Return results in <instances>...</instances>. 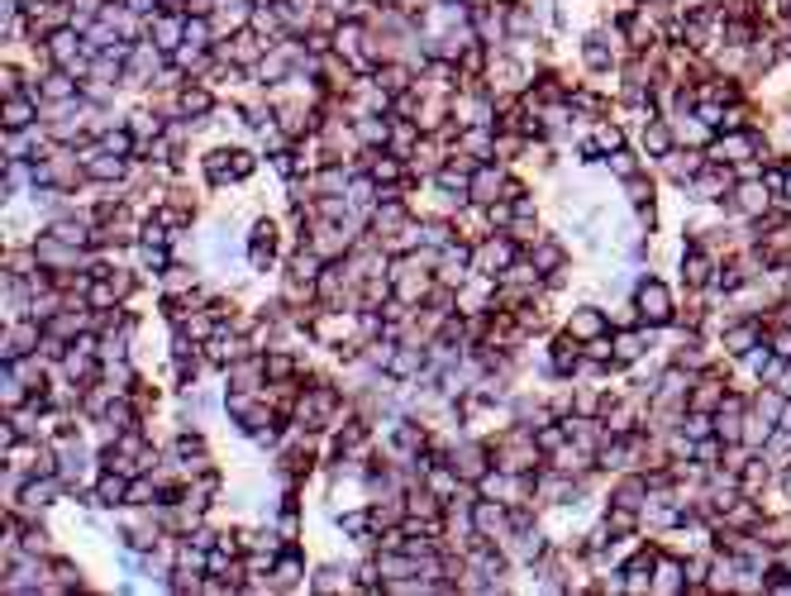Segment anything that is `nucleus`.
Masks as SVG:
<instances>
[{
	"label": "nucleus",
	"mask_w": 791,
	"mask_h": 596,
	"mask_svg": "<svg viewBox=\"0 0 791 596\" xmlns=\"http://www.w3.org/2000/svg\"><path fill=\"white\" fill-rule=\"evenodd\" d=\"M672 148H677L672 124H663V120H649V124H644V153H653V158H668Z\"/></svg>",
	"instance_id": "nucleus-28"
},
{
	"label": "nucleus",
	"mask_w": 791,
	"mask_h": 596,
	"mask_svg": "<svg viewBox=\"0 0 791 596\" xmlns=\"http://www.w3.org/2000/svg\"><path fill=\"white\" fill-rule=\"evenodd\" d=\"M505 167H496V162H477V172H473V186H467V206H477V210H486L492 200H501L505 196Z\"/></svg>",
	"instance_id": "nucleus-8"
},
{
	"label": "nucleus",
	"mask_w": 791,
	"mask_h": 596,
	"mask_svg": "<svg viewBox=\"0 0 791 596\" xmlns=\"http://www.w3.org/2000/svg\"><path fill=\"white\" fill-rule=\"evenodd\" d=\"M229 153H234V177L239 181L258 172V153H249V148H229Z\"/></svg>",
	"instance_id": "nucleus-44"
},
{
	"label": "nucleus",
	"mask_w": 791,
	"mask_h": 596,
	"mask_svg": "<svg viewBox=\"0 0 791 596\" xmlns=\"http://www.w3.org/2000/svg\"><path fill=\"white\" fill-rule=\"evenodd\" d=\"M763 339H767V325L763 320H739V325L725 329V353H729V358H744V353L753 344H763Z\"/></svg>",
	"instance_id": "nucleus-18"
},
{
	"label": "nucleus",
	"mask_w": 791,
	"mask_h": 596,
	"mask_svg": "<svg viewBox=\"0 0 791 596\" xmlns=\"http://www.w3.org/2000/svg\"><path fill=\"white\" fill-rule=\"evenodd\" d=\"M649 339H653V329H649V325H639V329H615V334H610L615 367H630V363H639V358H644Z\"/></svg>",
	"instance_id": "nucleus-13"
},
{
	"label": "nucleus",
	"mask_w": 791,
	"mask_h": 596,
	"mask_svg": "<svg viewBox=\"0 0 791 596\" xmlns=\"http://www.w3.org/2000/svg\"><path fill=\"white\" fill-rule=\"evenodd\" d=\"M568 334H572L577 344H591V339H601V334H610L606 310H601V306H577L568 315Z\"/></svg>",
	"instance_id": "nucleus-15"
},
{
	"label": "nucleus",
	"mask_w": 791,
	"mask_h": 596,
	"mask_svg": "<svg viewBox=\"0 0 791 596\" xmlns=\"http://www.w3.org/2000/svg\"><path fill=\"white\" fill-rule=\"evenodd\" d=\"M338 530L353 534V539H363L372 530V511H344V515H338Z\"/></svg>",
	"instance_id": "nucleus-41"
},
{
	"label": "nucleus",
	"mask_w": 791,
	"mask_h": 596,
	"mask_svg": "<svg viewBox=\"0 0 791 596\" xmlns=\"http://www.w3.org/2000/svg\"><path fill=\"white\" fill-rule=\"evenodd\" d=\"M344 582H348V572L338 568V563H325V568L310 577V587H315V591H334V587H344Z\"/></svg>",
	"instance_id": "nucleus-40"
},
{
	"label": "nucleus",
	"mask_w": 791,
	"mask_h": 596,
	"mask_svg": "<svg viewBox=\"0 0 791 596\" xmlns=\"http://www.w3.org/2000/svg\"><path fill=\"white\" fill-rule=\"evenodd\" d=\"M167 239H172V225H162L158 215L139 225V244H148V249H167Z\"/></svg>",
	"instance_id": "nucleus-36"
},
{
	"label": "nucleus",
	"mask_w": 791,
	"mask_h": 596,
	"mask_svg": "<svg viewBox=\"0 0 791 596\" xmlns=\"http://www.w3.org/2000/svg\"><path fill=\"white\" fill-rule=\"evenodd\" d=\"M300 577H306V553H300L296 544H281L277 563H272V572H268V582H272V587H296Z\"/></svg>",
	"instance_id": "nucleus-17"
},
{
	"label": "nucleus",
	"mask_w": 791,
	"mask_h": 596,
	"mask_svg": "<svg viewBox=\"0 0 791 596\" xmlns=\"http://www.w3.org/2000/svg\"><path fill=\"white\" fill-rule=\"evenodd\" d=\"M353 139L363 148H386L391 143V115H357Z\"/></svg>",
	"instance_id": "nucleus-22"
},
{
	"label": "nucleus",
	"mask_w": 791,
	"mask_h": 596,
	"mask_svg": "<svg viewBox=\"0 0 791 596\" xmlns=\"http://www.w3.org/2000/svg\"><path fill=\"white\" fill-rule=\"evenodd\" d=\"M772 563H777L786 577H791V539H782V544L777 549H772Z\"/></svg>",
	"instance_id": "nucleus-45"
},
{
	"label": "nucleus",
	"mask_w": 791,
	"mask_h": 596,
	"mask_svg": "<svg viewBox=\"0 0 791 596\" xmlns=\"http://www.w3.org/2000/svg\"><path fill=\"white\" fill-rule=\"evenodd\" d=\"M786 29H791V20H786Z\"/></svg>",
	"instance_id": "nucleus-50"
},
{
	"label": "nucleus",
	"mask_w": 791,
	"mask_h": 596,
	"mask_svg": "<svg viewBox=\"0 0 791 596\" xmlns=\"http://www.w3.org/2000/svg\"><path fill=\"white\" fill-rule=\"evenodd\" d=\"M710 558L706 553H691V558H682V577H687V587H706L710 582Z\"/></svg>",
	"instance_id": "nucleus-35"
},
{
	"label": "nucleus",
	"mask_w": 791,
	"mask_h": 596,
	"mask_svg": "<svg viewBox=\"0 0 791 596\" xmlns=\"http://www.w3.org/2000/svg\"><path fill=\"white\" fill-rule=\"evenodd\" d=\"M44 344V320H10L5 325V339H0V363H15V358H24V353H39Z\"/></svg>",
	"instance_id": "nucleus-4"
},
{
	"label": "nucleus",
	"mask_w": 791,
	"mask_h": 596,
	"mask_svg": "<svg viewBox=\"0 0 791 596\" xmlns=\"http://www.w3.org/2000/svg\"><path fill=\"white\" fill-rule=\"evenodd\" d=\"M243 253H249V268H258V272H268L277 263V225H272V220H258V225L249 230Z\"/></svg>",
	"instance_id": "nucleus-12"
},
{
	"label": "nucleus",
	"mask_w": 791,
	"mask_h": 596,
	"mask_svg": "<svg viewBox=\"0 0 791 596\" xmlns=\"http://www.w3.org/2000/svg\"><path fill=\"white\" fill-rule=\"evenodd\" d=\"M473 530L482 534V539H501L511 534V506L505 501H496V496H477L473 501Z\"/></svg>",
	"instance_id": "nucleus-7"
},
{
	"label": "nucleus",
	"mask_w": 791,
	"mask_h": 596,
	"mask_svg": "<svg viewBox=\"0 0 791 596\" xmlns=\"http://www.w3.org/2000/svg\"><path fill=\"white\" fill-rule=\"evenodd\" d=\"M682 282H691V287H706L710 277H715V253H706V249H687L682 253Z\"/></svg>",
	"instance_id": "nucleus-24"
},
{
	"label": "nucleus",
	"mask_w": 791,
	"mask_h": 596,
	"mask_svg": "<svg viewBox=\"0 0 791 596\" xmlns=\"http://www.w3.org/2000/svg\"><path fill=\"white\" fill-rule=\"evenodd\" d=\"M777 430H791V401L782 405V415H777Z\"/></svg>",
	"instance_id": "nucleus-47"
},
{
	"label": "nucleus",
	"mask_w": 791,
	"mask_h": 596,
	"mask_svg": "<svg viewBox=\"0 0 791 596\" xmlns=\"http://www.w3.org/2000/svg\"><path fill=\"white\" fill-rule=\"evenodd\" d=\"M162 282H167V296H186V291L196 287V272H191V268H177V263H172V268L162 272Z\"/></svg>",
	"instance_id": "nucleus-38"
},
{
	"label": "nucleus",
	"mask_w": 791,
	"mask_h": 596,
	"mask_svg": "<svg viewBox=\"0 0 791 596\" xmlns=\"http://www.w3.org/2000/svg\"><path fill=\"white\" fill-rule=\"evenodd\" d=\"M348 325H353L348 315H338V310H329V306H325V315H319V320H310L315 339H319V344H334V348H338V344H348V334H353Z\"/></svg>",
	"instance_id": "nucleus-23"
},
{
	"label": "nucleus",
	"mask_w": 791,
	"mask_h": 596,
	"mask_svg": "<svg viewBox=\"0 0 791 596\" xmlns=\"http://www.w3.org/2000/svg\"><path fill=\"white\" fill-rule=\"evenodd\" d=\"M715 435H720L725 444H744V411H715Z\"/></svg>",
	"instance_id": "nucleus-32"
},
{
	"label": "nucleus",
	"mask_w": 791,
	"mask_h": 596,
	"mask_svg": "<svg viewBox=\"0 0 791 596\" xmlns=\"http://www.w3.org/2000/svg\"><path fill=\"white\" fill-rule=\"evenodd\" d=\"M767 348L777 353V358L791 363V325H772V329H767Z\"/></svg>",
	"instance_id": "nucleus-43"
},
{
	"label": "nucleus",
	"mask_w": 791,
	"mask_h": 596,
	"mask_svg": "<svg viewBox=\"0 0 791 596\" xmlns=\"http://www.w3.org/2000/svg\"><path fill=\"white\" fill-rule=\"evenodd\" d=\"M262 367H268V382H287V377H296V358L287 348H272V353H262Z\"/></svg>",
	"instance_id": "nucleus-31"
},
{
	"label": "nucleus",
	"mask_w": 791,
	"mask_h": 596,
	"mask_svg": "<svg viewBox=\"0 0 791 596\" xmlns=\"http://www.w3.org/2000/svg\"><path fill=\"white\" fill-rule=\"evenodd\" d=\"M24 553L53 558V539H48V530L39 525V515H29V525H24Z\"/></svg>",
	"instance_id": "nucleus-33"
},
{
	"label": "nucleus",
	"mask_w": 791,
	"mask_h": 596,
	"mask_svg": "<svg viewBox=\"0 0 791 596\" xmlns=\"http://www.w3.org/2000/svg\"><path fill=\"white\" fill-rule=\"evenodd\" d=\"M625 196H630V206L639 210V206H653V181L649 177H625Z\"/></svg>",
	"instance_id": "nucleus-39"
},
{
	"label": "nucleus",
	"mask_w": 791,
	"mask_h": 596,
	"mask_svg": "<svg viewBox=\"0 0 791 596\" xmlns=\"http://www.w3.org/2000/svg\"><path fill=\"white\" fill-rule=\"evenodd\" d=\"M63 492H67V487H63V477H29L24 487H20V496H15V506H20L24 515H44Z\"/></svg>",
	"instance_id": "nucleus-9"
},
{
	"label": "nucleus",
	"mask_w": 791,
	"mask_h": 596,
	"mask_svg": "<svg viewBox=\"0 0 791 596\" xmlns=\"http://www.w3.org/2000/svg\"><path fill=\"white\" fill-rule=\"evenodd\" d=\"M129 162L134 158H120V153H101L86 162V181H96V186H124V177H129Z\"/></svg>",
	"instance_id": "nucleus-16"
},
{
	"label": "nucleus",
	"mask_w": 791,
	"mask_h": 596,
	"mask_svg": "<svg viewBox=\"0 0 791 596\" xmlns=\"http://www.w3.org/2000/svg\"><path fill=\"white\" fill-rule=\"evenodd\" d=\"M215 110V96L205 86H186L181 82V91H177V101H172V115H181V120H205Z\"/></svg>",
	"instance_id": "nucleus-19"
},
{
	"label": "nucleus",
	"mask_w": 791,
	"mask_h": 596,
	"mask_svg": "<svg viewBox=\"0 0 791 596\" xmlns=\"http://www.w3.org/2000/svg\"><path fill=\"white\" fill-rule=\"evenodd\" d=\"M220 0H186V15H200V20H210Z\"/></svg>",
	"instance_id": "nucleus-46"
},
{
	"label": "nucleus",
	"mask_w": 791,
	"mask_h": 596,
	"mask_svg": "<svg viewBox=\"0 0 791 596\" xmlns=\"http://www.w3.org/2000/svg\"><path fill=\"white\" fill-rule=\"evenodd\" d=\"M148 39H153L162 53H167V58H172V53L186 44V15H153V20H148Z\"/></svg>",
	"instance_id": "nucleus-14"
},
{
	"label": "nucleus",
	"mask_w": 791,
	"mask_h": 596,
	"mask_svg": "<svg viewBox=\"0 0 791 596\" xmlns=\"http://www.w3.org/2000/svg\"><path fill=\"white\" fill-rule=\"evenodd\" d=\"M682 587H687V577H682V558L658 553V563H653V591H682Z\"/></svg>",
	"instance_id": "nucleus-27"
},
{
	"label": "nucleus",
	"mask_w": 791,
	"mask_h": 596,
	"mask_svg": "<svg viewBox=\"0 0 791 596\" xmlns=\"http://www.w3.org/2000/svg\"><path fill=\"white\" fill-rule=\"evenodd\" d=\"M39 96L44 101H72V96H82V82L72 77L67 67H53V72L39 77Z\"/></svg>",
	"instance_id": "nucleus-20"
},
{
	"label": "nucleus",
	"mask_w": 791,
	"mask_h": 596,
	"mask_svg": "<svg viewBox=\"0 0 791 596\" xmlns=\"http://www.w3.org/2000/svg\"><path fill=\"white\" fill-rule=\"evenodd\" d=\"M139 268H143V272H153V277H162L167 268H172V253H167V249H148V244H139Z\"/></svg>",
	"instance_id": "nucleus-37"
},
{
	"label": "nucleus",
	"mask_w": 791,
	"mask_h": 596,
	"mask_svg": "<svg viewBox=\"0 0 791 596\" xmlns=\"http://www.w3.org/2000/svg\"><path fill=\"white\" fill-rule=\"evenodd\" d=\"M672 134H677V143H682V148H710V124L696 115V110H691V120H687V124H677V129H672Z\"/></svg>",
	"instance_id": "nucleus-30"
},
{
	"label": "nucleus",
	"mask_w": 791,
	"mask_h": 596,
	"mask_svg": "<svg viewBox=\"0 0 791 596\" xmlns=\"http://www.w3.org/2000/svg\"><path fill=\"white\" fill-rule=\"evenodd\" d=\"M124 496H129V477L115 473V468H105L96 477V506H124Z\"/></svg>",
	"instance_id": "nucleus-26"
},
{
	"label": "nucleus",
	"mask_w": 791,
	"mask_h": 596,
	"mask_svg": "<svg viewBox=\"0 0 791 596\" xmlns=\"http://www.w3.org/2000/svg\"><path fill=\"white\" fill-rule=\"evenodd\" d=\"M291 420L300 425V430H325V425H334L338 420V391L325 386V382H315L310 391H300Z\"/></svg>",
	"instance_id": "nucleus-2"
},
{
	"label": "nucleus",
	"mask_w": 791,
	"mask_h": 596,
	"mask_svg": "<svg viewBox=\"0 0 791 596\" xmlns=\"http://www.w3.org/2000/svg\"><path fill=\"white\" fill-rule=\"evenodd\" d=\"M782 492L791 496V463H786V468H782Z\"/></svg>",
	"instance_id": "nucleus-48"
},
{
	"label": "nucleus",
	"mask_w": 791,
	"mask_h": 596,
	"mask_svg": "<svg viewBox=\"0 0 791 596\" xmlns=\"http://www.w3.org/2000/svg\"><path fill=\"white\" fill-rule=\"evenodd\" d=\"M606 167H610V172H615L620 181H625V177H634V172H639V158L630 153V148H620V153H610V158H606Z\"/></svg>",
	"instance_id": "nucleus-42"
},
{
	"label": "nucleus",
	"mask_w": 791,
	"mask_h": 596,
	"mask_svg": "<svg viewBox=\"0 0 791 596\" xmlns=\"http://www.w3.org/2000/svg\"><path fill=\"white\" fill-rule=\"evenodd\" d=\"M782 191H786V200H791V172H786V186H782Z\"/></svg>",
	"instance_id": "nucleus-49"
},
{
	"label": "nucleus",
	"mask_w": 791,
	"mask_h": 596,
	"mask_svg": "<svg viewBox=\"0 0 791 596\" xmlns=\"http://www.w3.org/2000/svg\"><path fill=\"white\" fill-rule=\"evenodd\" d=\"M634 310H639V325L663 329V325H672L677 301H672V291L658 282V277H644V282L634 287Z\"/></svg>",
	"instance_id": "nucleus-1"
},
{
	"label": "nucleus",
	"mask_w": 791,
	"mask_h": 596,
	"mask_svg": "<svg viewBox=\"0 0 791 596\" xmlns=\"http://www.w3.org/2000/svg\"><path fill=\"white\" fill-rule=\"evenodd\" d=\"M124 124L134 129V139H139V143H153V139H162V134H167V120L158 115V110H148V105H139V110H134V115H129Z\"/></svg>",
	"instance_id": "nucleus-25"
},
{
	"label": "nucleus",
	"mask_w": 791,
	"mask_h": 596,
	"mask_svg": "<svg viewBox=\"0 0 791 596\" xmlns=\"http://www.w3.org/2000/svg\"><path fill=\"white\" fill-rule=\"evenodd\" d=\"M205 181H210V186L239 181V177H234V153H229V148H215V153H205Z\"/></svg>",
	"instance_id": "nucleus-29"
},
{
	"label": "nucleus",
	"mask_w": 791,
	"mask_h": 596,
	"mask_svg": "<svg viewBox=\"0 0 791 596\" xmlns=\"http://www.w3.org/2000/svg\"><path fill=\"white\" fill-rule=\"evenodd\" d=\"M467 272H473V244H463V239H454V244H444V249H439V258H435V277H439V287L458 291Z\"/></svg>",
	"instance_id": "nucleus-5"
},
{
	"label": "nucleus",
	"mask_w": 791,
	"mask_h": 596,
	"mask_svg": "<svg viewBox=\"0 0 791 596\" xmlns=\"http://www.w3.org/2000/svg\"><path fill=\"white\" fill-rule=\"evenodd\" d=\"M591 143H596V153H620V148H625V129H620V124H596V134H591Z\"/></svg>",
	"instance_id": "nucleus-34"
},
{
	"label": "nucleus",
	"mask_w": 791,
	"mask_h": 596,
	"mask_svg": "<svg viewBox=\"0 0 791 596\" xmlns=\"http://www.w3.org/2000/svg\"><path fill=\"white\" fill-rule=\"evenodd\" d=\"M530 263L539 268V277L549 282V277H558L562 268H568V253H562V244L558 239H539V244L530 249Z\"/></svg>",
	"instance_id": "nucleus-21"
},
{
	"label": "nucleus",
	"mask_w": 791,
	"mask_h": 596,
	"mask_svg": "<svg viewBox=\"0 0 791 596\" xmlns=\"http://www.w3.org/2000/svg\"><path fill=\"white\" fill-rule=\"evenodd\" d=\"M725 206L734 210V215H767V206H772V191L763 186V177L758 181H734V191L725 196Z\"/></svg>",
	"instance_id": "nucleus-10"
},
{
	"label": "nucleus",
	"mask_w": 791,
	"mask_h": 596,
	"mask_svg": "<svg viewBox=\"0 0 791 596\" xmlns=\"http://www.w3.org/2000/svg\"><path fill=\"white\" fill-rule=\"evenodd\" d=\"M405 225H410L405 200H376V206L367 210V230H372V239H396Z\"/></svg>",
	"instance_id": "nucleus-11"
},
{
	"label": "nucleus",
	"mask_w": 791,
	"mask_h": 596,
	"mask_svg": "<svg viewBox=\"0 0 791 596\" xmlns=\"http://www.w3.org/2000/svg\"><path fill=\"white\" fill-rule=\"evenodd\" d=\"M520 258V244L511 234H482L477 244H473V272L482 277H501L505 268H511Z\"/></svg>",
	"instance_id": "nucleus-3"
},
{
	"label": "nucleus",
	"mask_w": 791,
	"mask_h": 596,
	"mask_svg": "<svg viewBox=\"0 0 791 596\" xmlns=\"http://www.w3.org/2000/svg\"><path fill=\"white\" fill-rule=\"evenodd\" d=\"M448 468H454L463 482H477L486 468H492V444H473V439H463V444H448Z\"/></svg>",
	"instance_id": "nucleus-6"
}]
</instances>
